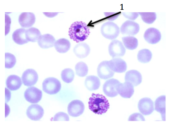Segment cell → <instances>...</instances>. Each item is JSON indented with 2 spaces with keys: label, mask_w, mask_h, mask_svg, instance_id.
<instances>
[{
  "label": "cell",
  "mask_w": 171,
  "mask_h": 126,
  "mask_svg": "<svg viewBox=\"0 0 171 126\" xmlns=\"http://www.w3.org/2000/svg\"><path fill=\"white\" fill-rule=\"evenodd\" d=\"M125 82L131 83L133 86H137L140 84L142 81V76L138 71L131 70L127 71L125 76Z\"/></svg>",
  "instance_id": "obj_18"
},
{
  "label": "cell",
  "mask_w": 171,
  "mask_h": 126,
  "mask_svg": "<svg viewBox=\"0 0 171 126\" xmlns=\"http://www.w3.org/2000/svg\"><path fill=\"white\" fill-rule=\"evenodd\" d=\"M116 90L118 94L124 98H130L134 92V86L127 82L123 83L120 82L118 84Z\"/></svg>",
  "instance_id": "obj_15"
},
{
  "label": "cell",
  "mask_w": 171,
  "mask_h": 126,
  "mask_svg": "<svg viewBox=\"0 0 171 126\" xmlns=\"http://www.w3.org/2000/svg\"><path fill=\"white\" fill-rule=\"evenodd\" d=\"M5 67L7 69L12 68L14 67L16 62L15 56L9 53L5 54Z\"/></svg>",
  "instance_id": "obj_32"
},
{
  "label": "cell",
  "mask_w": 171,
  "mask_h": 126,
  "mask_svg": "<svg viewBox=\"0 0 171 126\" xmlns=\"http://www.w3.org/2000/svg\"><path fill=\"white\" fill-rule=\"evenodd\" d=\"M142 20L145 23L150 24L153 23L157 18L156 13L155 12H139Z\"/></svg>",
  "instance_id": "obj_31"
},
{
  "label": "cell",
  "mask_w": 171,
  "mask_h": 126,
  "mask_svg": "<svg viewBox=\"0 0 171 126\" xmlns=\"http://www.w3.org/2000/svg\"><path fill=\"white\" fill-rule=\"evenodd\" d=\"M85 109L83 102L79 100L71 101L68 104L67 111L68 114L73 117H77L82 114Z\"/></svg>",
  "instance_id": "obj_6"
},
{
  "label": "cell",
  "mask_w": 171,
  "mask_h": 126,
  "mask_svg": "<svg viewBox=\"0 0 171 126\" xmlns=\"http://www.w3.org/2000/svg\"><path fill=\"white\" fill-rule=\"evenodd\" d=\"M138 108L143 115H150L154 110V103L150 98H144L141 99L138 103Z\"/></svg>",
  "instance_id": "obj_10"
},
{
  "label": "cell",
  "mask_w": 171,
  "mask_h": 126,
  "mask_svg": "<svg viewBox=\"0 0 171 126\" xmlns=\"http://www.w3.org/2000/svg\"><path fill=\"white\" fill-rule=\"evenodd\" d=\"M44 110L43 108L38 104H32L28 107L26 114L31 120H38L43 116Z\"/></svg>",
  "instance_id": "obj_13"
},
{
  "label": "cell",
  "mask_w": 171,
  "mask_h": 126,
  "mask_svg": "<svg viewBox=\"0 0 171 126\" xmlns=\"http://www.w3.org/2000/svg\"><path fill=\"white\" fill-rule=\"evenodd\" d=\"M74 72L73 70L71 69H65L63 70L61 72L62 79L66 83H71L74 80Z\"/></svg>",
  "instance_id": "obj_30"
},
{
  "label": "cell",
  "mask_w": 171,
  "mask_h": 126,
  "mask_svg": "<svg viewBox=\"0 0 171 126\" xmlns=\"http://www.w3.org/2000/svg\"><path fill=\"white\" fill-rule=\"evenodd\" d=\"M107 19L110 20H113L116 19L119 15L120 13H104Z\"/></svg>",
  "instance_id": "obj_36"
},
{
  "label": "cell",
  "mask_w": 171,
  "mask_h": 126,
  "mask_svg": "<svg viewBox=\"0 0 171 126\" xmlns=\"http://www.w3.org/2000/svg\"><path fill=\"white\" fill-rule=\"evenodd\" d=\"M109 55L113 58L122 57L124 55L126 49L122 43L118 40L111 41L108 46Z\"/></svg>",
  "instance_id": "obj_5"
},
{
  "label": "cell",
  "mask_w": 171,
  "mask_h": 126,
  "mask_svg": "<svg viewBox=\"0 0 171 126\" xmlns=\"http://www.w3.org/2000/svg\"><path fill=\"white\" fill-rule=\"evenodd\" d=\"M101 33L104 37L109 40L116 39L119 35L120 29L118 26L111 21L104 23L101 28Z\"/></svg>",
  "instance_id": "obj_3"
},
{
  "label": "cell",
  "mask_w": 171,
  "mask_h": 126,
  "mask_svg": "<svg viewBox=\"0 0 171 126\" xmlns=\"http://www.w3.org/2000/svg\"><path fill=\"white\" fill-rule=\"evenodd\" d=\"M68 33L70 38L78 43L86 40L90 32L86 23L82 21H76L70 25Z\"/></svg>",
  "instance_id": "obj_1"
},
{
  "label": "cell",
  "mask_w": 171,
  "mask_h": 126,
  "mask_svg": "<svg viewBox=\"0 0 171 126\" xmlns=\"http://www.w3.org/2000/svg\"><path fill=\"white\" fill-rule=\"evenodd\" d=\"M36 17L35 14L31 12H23L19 15L18 22L21 26L23 28H28L35 23Z\"/></svg>",
  "instance_id": "obj_17"
},
{
  "label": "cell",
  "mask_w": 171,
  "mask_h": 126,
  "mask_svg": "<svg viewBox=\"0 0 171 126\" xmlns=\"http://www.w3.org/2000/svg\"><path fill=\"white\" fill-rule=\"evenodd\" d=\"M108 62L110 68L114 72L122 73L127 70V67L126 62L120 58H113L108 61Z\"/></svg>",
  "instance_id": "obj_16"
},
{
  "label": "cell",
  "mask_w": 171,
  "mask_h": 126,
  "mask_svg": "<svg viewBox=\"0 0 171 126\" xmlns=\"http://www.w3.org/2000/svg\"><path fill=\"white\" fill-rule=\"evenodd\" d=\"M21 78L14 75H11L7 78L6 84L7 87L11 91H16L22 85Z\"/></svg>",
  "instance_id": "obj_21"
},
{
  "label": "cell",
  "mask_w": 171,
  "mask_h": 126,
  "mask_svg": "<svg viewBox=\"0 0 171 126\" xmlns=\"http://www.w3.org/2000/svg\"><path fill=\"white\" fill-rule=\"evenodd\" d=\"M42 96V91L35 87H28L24 92V97L25 99L32 103L39 102L41 99Z\"/></svg>",
  "instance_id": "obj_8"
},
{
  "label": "cell",
  "mask_w": 171,
  "mask_h": 126,
  "mask_svg": "<svg viewBox=\"0 0 171 126\" xmlns=\"http://www.w3.org/2000/svg\"><path fill=\"white\" fill-rule=\"evenodd\" d=\"M41 35L40 30L36 28L32 27L26 30L25 36L28 42H36Z\"/></svg>",
  "instance_id": "obj_26"
},
{
  "label": "cell",
  "mask_w": 171,
  "mask_h": 126,
  "mask_svg": "<svg viewBox=\"0 0 171 126\" xmlns=\"http://www.w3.org/2000/svg\"><path fill=\"white\" fill-rule=\"evenodd\" d=\"M22 80L24 84L27 86H31L37 82L38 76L37 72L33 69H26L22 74Z\"/></svg>",
  "instance_id": "obj_11"
},
{
  "label": "cell",
  "mask_w": 171,
  "mask_h": 126,
  "mask_svg": "<svg viewBox=\"0 0 171 126\" xmlns=\"http://www.w3.org/2000/svg\"><path fill=\"white\" fill-rule=\"evenodd\" d=\"M54 46L58 52L64 53L70 50L71 44L68 40L65 38H61L55 41Z\"/></svg>",
  "instance_id": "obj_25"
},
{
  "label": "cell",
  "mask_w": 171,
  "mask_h": 126,
  "mask_svg": "<svg viewBox=\"0 0 171 126\" xmlns=\"http://www.w3.org/2000/svg\"><path fill=\"white\" fill-rule=\"evenodd\" d=\"M152 54L150 50L147 49H143L139 51L137 54L138 61L142 63L149 62L151 60Z\"/></svg>",
  "instance_id": "obj_28"
},
{
  "label": "cell",
  "mask_w": 171,
  "mask_h": 126,
  "mask_svg": "<svg viewBox=\"0 0 171 126\" xmlns=\"http://www.w3.org/2000/svg\"><path fill=\"white\" fill-rule=\"evenodd\" d=\"M88 105L89 109L98 115L105 113L109 107L108 99L104 96L99 94H92L89 99Z\"/></svg>",
  "instance_id": "obj_2"
},
{
  "label": "cell",
  "mask_w": 171,
  "mask_h": 126,
  "mask_svg": "<svg viewBox=\"0 0 171 126\" xmlns=\"http://www.w3.org/2000/svg\"><path fill=\"white\" fill-rule=\"evenodd\" d=\"M155 110L159 113L162 120H165V96L161 95L158 97L154 102Z\"/></svg>",
  "instance_id": "obj_23"
},
{
  "label": "cell",
  "mask_w": 171,
  "mask_h": 126,
  "mask_svg": "<svg viewBox=\"0 0 171 126\" xmlns=\"http://www.w3.org/2000/svg\"><path fill=\"white\" fill-rule=\"evenodd\" d=\"M120 83L118 80L114 78L106 81L103 86V91L105 95L111 98L117 96L118 93L116 87L118 84Z\"/></svg>",
  "instance_id": "obj_7"
},
{
  "label": "cell",
  "mask_w": 171,
  "mask_h": 126,
  "mask_svg": "<svg viewBox=\"0 0 171 126\" xmlns=\"http://www.w3.org/2000/svg\"><path fill=\"white\" fill-rule=\"evenodd\" d=\"M114 72L110 68L108 61H102L98 65L97 68V74L101 79L107 80L112 77Z\"/></svg>",
  "instance_id": "obj_12"
},
{
  "label": "cell",
  "mask_w": 171,
  "mask_h": 126,
  "mask_svg": "<svg viewBox=\"0 0 171 126\" xmlns=\"http://www.w3.org/2000/svg\"><path fill=\"white\" fill-rule=\"evenodd\" d=\"M75 69L76 74L82 77L87 75L88 72L87 65L85 62L82 61L78 62L75 66Z\"/></svg>",
  "instance_id": "obj_29"
},
{
  "label": "cell",
  "mask_w": 171,
  "mask_h": 126,
  "mask_svg": "<svg viewBox=\"0 0 171 126\" xmlns=\"http://www.w3.org/2000/svg\"><path fill=\"white\" fill-rule=\"evenodd\" d=\"M122 14L126 18L132 20L136 19L139 15L138 13L137 12H123Z\"/></svg>",
  "instance_id": "obj_35"
},
{
  "label": "cell",
  "mask_w": 171,
  "mask_h": 126,
  "mask_svg": "<svg viewBox=\"0 0 171 126\" xmlns=\"http://www.w3.org/2000/svg\"><path fill=\"white\" fill-rule=\"evenodd\" d=\"M145 40L150 44H155L160 40L161 34L158 30L154 28L147 29L144 34Z\"/></svg>",
  "instance_id": "obj_14"
},
{
  "label": "cell",
  "mask_w": 171,
  "mask_h": 126,
  "mask_svg": "<svg viewBox=\"0 0 171 126\" xmlns=\"http://www.w3.org/2000/svg\"><path fill=\"white\" fill-rule=\"evenodd\" d=\"M90 51L89 46L85 42H80L76 44L73 49V52L75 55L80 58L87 57Z\"/></svg>",
  "instance_id": "obj_19"
},
{
  "label": "cell",
  "mask_w": 171,
  "mask_h": 126,
  "mask_svg": "<svg viewBox=\"0 0 171 126\" xmlns=\"http://www.w3.org/2000/svg\"><path fill=\"white\" fill-rule=\"evenodd\" d=\"M26 30L24 28H20L14 31L12 34V39L16 43L21 45L28 42L25 36Z\"/></svg>",
  "instance_id": "obj_24"
},
{
  "label": "cell",
  "mask_w": 171,
  "mask_h": 126,
  "mask_svg": "<svg viewBox=\"0 0 171 126\" xmlns=\"http://www.w3.org/2000/svg\"><path fill=\"white\" fill-rule=\"evenodd\" d=\"M139 24L130 20H127L121 25L120 31L122 34L126 35H134L139 32Z\"/></svg>",
  "instance_id": "obj_9"
},
{
  "label": "cell",
  "mask_w": 171,
  "mask_h": 126,
  "mask_svg": "<svg viewBox=\"0 0 171 126\" xmlns=\"http://www.w3.org/2000/svg\"><path fill=\"white\" fill-rule=\"evenodd\" d=\"M123 43L125 47L129 50H133L137 48L138 44L137 39L135 37L128 36L122 38Z\"/></svg>",
  "instance_id": "obj_27"
},
{
  "label": "cell",
  "mask_w": 171,
  "mask_h": 126,
  "mask_svg": "<svg viewBox=\"0 0 171 126\" xmlns=\"http://www.w3.org/2000/svg\"><path fill=\"white\" fill-rule=\"evenodd\" d=\"M52 121H66L69 120L68 115L63 112H59L56 113L51 119Z\"/></svg>",
  "instance_id": "obj_33"
},
{
  "label": "cell",
  "mask_w": 171,
  "mask_h": 126,
  "mask_svg": "<svg viewBox=\"0 0 171 126\" xmlns=\"http://www.w3.org/2000/svg\"><path fill=\"white\" fill-rule=\"evenodd\" d=\"M100 81L99 78L95 76H87L85 81V85L86 88L89 91H92L97 90L100 86Z\"/></svg>",
  "instance_id": "obj_22"
},
{
  "label": "cell",
  "mask_w": 171,
  "mask_h": 126,
  "mask_svg": "<svg viewBox=\"0 0 171 126\" xmlns=\"http://www.w3.org/2000/svg\"><path fill=\"white\" fill-rule=\"evenodd\" d=\"M5 24L6 25V30L7 29V34L9 32L10 30V25L11 23V19L9 16L6 14H5Z\"/></svg>",
  "instance_id": "obj_37"
},
{
  "label": "cell",
  "mask_w": 171,
  "mask_h": 126,
  "mask_svg": "<svg viewBox=\"0 0 171 126\" xmlns=\"http://www.w3.org/2000/svg\"><path fill=\"white\" fill-rule=\"evenodd\" d=\"M128 120L130 121H144L145 120L144 117L141 114L138 113H134L131 115Z\"/></svg>",
  "instance_id": "obj_34"
},
{
  "label": "cell",
  "mask_w": 171,
  "mask_h": 126,
  "mask_svg": "<svg viewBox=\"0 0 171 126\" xmlns=\"http://www.w3.org/2000/svg\"><path fill=\"white\" fill-rule=\"evenodd\" d=\"M61 88V83L57 79L53 77L46 78L42 83L43 91L49 94L58 93Z\"/></svg>",
  "instance_id": "obj_4"
},
{
  "label": "cell",
  "mask_w": 171,
  "mask_h": 126,
  "mask_svg": "<svg viewBox=\"0 0 171 126\" xmlns=\"http://www.w3.org/2000/svg\"><path fill=\"white\" fill-rule=\"evenodd\" d=\"M55 42L54 37L49 34L41 35L37 42L39 46L42 49H48L54 46Z\"/></svg>",
  "instance_id": "obj_20"
}]
</instances>
